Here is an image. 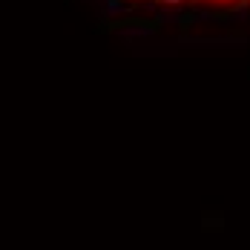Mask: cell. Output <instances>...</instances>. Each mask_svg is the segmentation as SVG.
Here are the masks:
<instances>
[{"label":"cell","instance_id":"cell-5","mask_svg":"<svg viewBox=\"0 0 250 250\" xmlns=\"http://www.w3.org/2000/svg\"><path fill=\"white\" fill-rule=\"evenodd\" d=\"M178 21H181V26H184V29H190V26L196 23V15H181Z\"/></svg>","mask_w":250,"mask_h":250},{"label":"cell","instance_id":"cell-7","mask_svg":"<svg viewBox=\"0 0 250 250\" xmlns=\"http://www.w3.org/2000/svg\"><path fill=\"white\" fill-rule=\"evenodd\" d=\"M196 21H216V15H213V12H199Z\"/></svg>","mask_w":250,"mask_h":250},{"label":"cell","instance_id":"cell-4","mask_svg":"<svg viewBox=\"0 0 250 250\" xmlns=\"http://www.w3.org/2000/svg\"><path fill=\"white\" fill-rule=\"evenodd\" d=\"M155 3H158V6H164V9H181L187 0H155Z\"/></svg>","mask_w":250,"mask_h":250},{"label":"cell","instance_id":"cell-1","mask_svg":"<svg viewBox=\"0 0 250 250\" xmlns=\"http://www.w3.org/2000/svg\"><path fill=\"white\" fill-rule=\"evenodd\" d=\"M155 32V23H135V26H121V38H150Z\"/></svg>","mask_w":250,"mask_h":250},{"label":"cell","instance_id":"cell-3","mask_svg":"<svg viewBox=\"0 0 250 250\" xmlns=\"http://www.w3.org/2000/svg\"><path fill=\"white\" fill-rule=\"evenodd\" d=\"M181 18V9H158L155 12V23H173V21H178Z\"/></svg>","mask_w":250,"mask_h":250},{"label":"cell","instance_id":"cell-2","mask_svg":"<svg viewBox=\"0 0 250 250\" xmlns=\"http://www.w3.org/2000/svg\"><path fill=\"white\" fill-rule=\"evenodd\" d=\"M126 9H129V6H126L124 0H104V3H101L104 18H121Z\"/></svg>","mask_w":250,"mask_h":250},{"label":"cell","instance_id":"cell-6","mask_svg":"<svg viewBox=\"0 0 250 250\" xmlns=\"http://www.w3.org/2000/svg\"><path fill=\"white\" fill-rule=\"evenodd\" d=\"M144 12L155 15V12H158V3H155V0H147V3H144Z\"/></svg>","mask_w":250,"mask_h":250},{"label":"cell","instance_id":"cell-8","mask_svg":"<svg viewBox=\"0 0 250 250\" xmlns=\"http://www.w3.org/2000/svg\"><path fill=\"white\" fill-rule=\"evenodd\" d=\"M207 3H230V0H207Z\"/></svg>","mask_w":250,"mask_h":250}]
</instances>
